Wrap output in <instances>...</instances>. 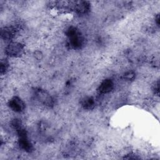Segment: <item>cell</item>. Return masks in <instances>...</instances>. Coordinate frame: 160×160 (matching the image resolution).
<instances>
[{
    "label": "cell",
    "mask_w": 160,
    "mask_h": 160,
    "mask_svg": "<svg viewBox=\"0 0 160 160\" xmlns=\"http://www.w3.org/2000/svg\"><path fill=\"white\" fill-rule=\"evenodd\" d=\"M24 45L19 42H11L5 48L4 52L11 58H16L22 54Z\"/></svg>",
    "instance_id": "cell-1"
},
{
    "label": "cell",
    "mask_w": 160,
    "mask_h": 160,
    "mask_svg": "<svg viewBox=\"0 0 160 160\" xmlns=\"http://www.w3.org/2000/svg\"><path fill=\"white\" fill-rule=\"evenodd\" d=\"M9 108L15 112H22L26 108L24 101L19 96H15L11 97L8 102Z\"/></svg>",
    "instance_id": "cell-2"
},
{
    "label": "cell",
    "mask_w": 160,
    "mask_h": 160,
    "mask_svg": "<svg viewBox=\"0 0 160 160\" xmlns=\"http://www.w3.org/2000/svg\"><path fill=\"white\" fill-rule=\"evenodd\" d=\"M81 106L84 109H92L95 106V101L92 97H85L81 101Z\"/></svg>",
    "instance_id": "cell-5"
},
{
    "label": "cell",
    "mask_w": 160,
    "mask_h": 160,
    "mask_svg": "<svg viewBox=\"0 0 160 160\" xmlns=\"http://www.w3.org/2000/svg\"><path fill=\"white\" fill-rule=\"evenodd\" d=\"M38 101L44 105L51 107L54 104V101L51 95L44 89H38L35 92Z\"/></svg>",
    "instance_id": "cell-3"
},
{
    "label": "cell",
    "mask_w": 160,
    "mask_h": 160,
    "mask_svg": "<svg viewBox=\"0 0 160 160\" xmlns=\"http://www.w3.org/2000/svg\"><path fill=\"white\" fill-rule=\"evenodd\" d=\"M114 89V83L110 79H104L99 84L98 91L102 94L110 93Z\"/></svg>",
    "instance_id": "cell-4"
},
{
    "label": "cell",
    "mask_w": 160,
    "mask_h": 160,
    "mask_svg": "<svg viewBox=\"0 0 160 160\" xmlns=\"http://www.w3.org/2000/svg\"><path fill=\"white\" fill-rule=\"evenodd\" d=\"M136 77V73L134 71H132V70H129L128 71H126L124 74V78L126 80V81H132L135 79Z\"/></svg>",
    "instance_id": "cell-6"
},
{
    "label": "cell",
    "mask_w": 160,
    "mask_h": 160,
    "mask_svg": "<svg viewBox=\"0 0 160 160\" xmlns=\"http://www.w3.org/2000/svg\"><path fill=\"white\" fill-rule=\"evenodd\" d=\"M34 58L38 61H40L43 58V53L39 51V50H36L33 52Z\"/></svg>",
    "instance_id": "cell-7"
}]
</instances>
